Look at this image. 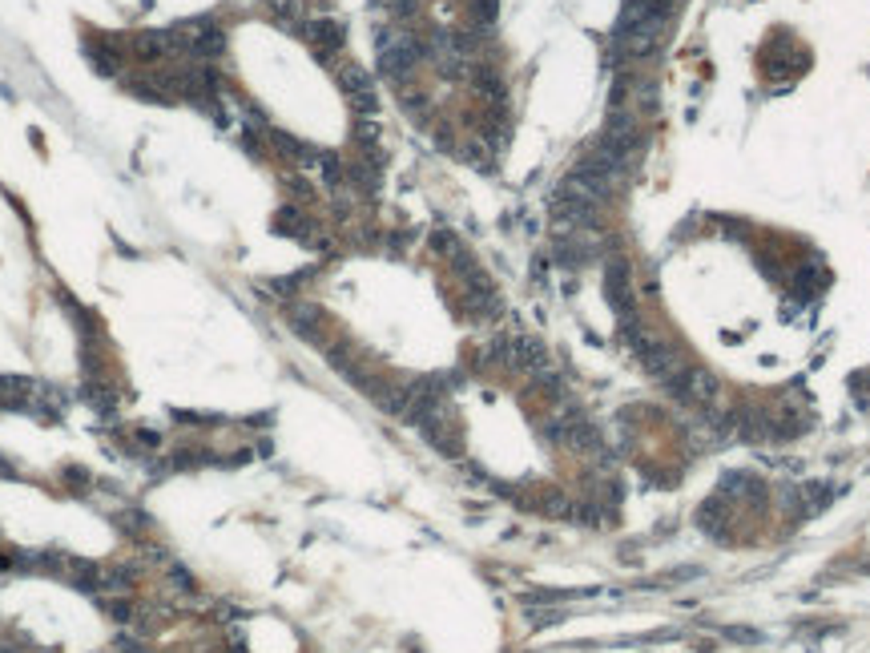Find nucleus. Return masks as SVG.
<instances>
[{
	"label": "nucleus",
	"mask_w": 870,
	"mask_h": 653,
	"mask_svg": "<svg viewBox=\"0 0 870 653\" xmlns=\"http://www.w3.org/2000/svg\"><path fill=\"white\" fill-rule=\"evenodd\" d=\"M306 40L314 45L319 56H330L338 45H343V29H338L335 21H314V24H306Z\"/></svg>",
	"instance_id": "obj_1"
},
{
	"label": "nucleus",
	"mask_w": 870,
	"mask_h": 653,
	"mask_svg": "<svg viewBox=\"0 0 870 653\" xmlns=\"http://www.w3.org/2000/svg\"><path fill=\"white\" fill-rule=\"evenodd\" d=\"M85 53L93 56V64H97V73H117V53H109V48H101V45H85Z\"/></svg>",
	"instance_id": "obj_2"
},
{
	"label": "nucleus",
	"mask_w": 870,
	"mask_h": 653,
	"mask_svg": "<svg viewBox=\"0 0 870 653\" xmlns=\"http://www.w3.org/2000/svg\"><path fill=\"white\" fill-rule=\"evenodd\" d=\"M0 476H4V480H13V476H16V468H13V464H8V460H4V456H0Z\"/></svg>",
	"instance_id": "obj_3"
},
{
	"label": "nucleus",
	"mask_w": 870,
	"mask_h": 653,
	"mask_svg": "<svg viewBox=\"0 0 870 653\" xmlns=\"http://www.w3.org/2000/svg\"><path fill=\"white\" fill-rule=\"evenodd\" d=\"M0 653H24V649H16V645H0Z\"/></svg>",
	"instance_id": "obj_4"
}]
</instances>
